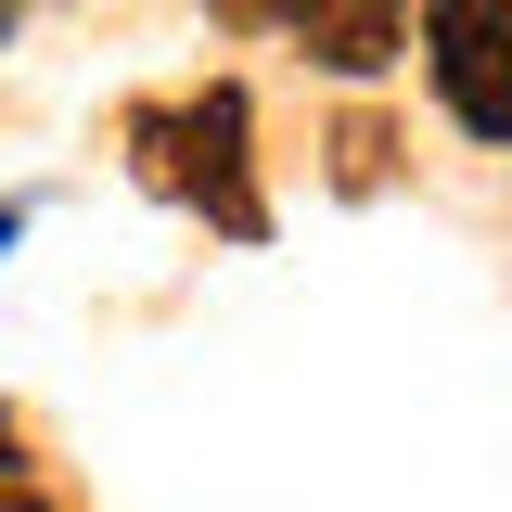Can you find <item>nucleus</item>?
<instances>
[{"label":"nucleus","instance_id":"f03ea898","mask_svg":"<svg viewBox=\"0 0 512 512\" xmlns=\"http://www.w3.org/2000/svg\"><path fill=\"white\" fill-rule=\"evenodd\" d=\"M423 64L474 141H512V0H423Z\"/></svg>","mask_w":512,"mask_h":512},{"label":"nucleus","instance_id":"0eeeda50","mask_svg":"<svg viewBox=\"0 0 512 512\" xmlns=\"http://www.w3.org/2000/svg\"><path fill=\"white\" fill-rule=\"evenodd\" d=\"M13 448H26V436H13V410H0V474H13Z\"/></svg>","mask_w":512,"mask_h":512},{"label":"nucleus","instance_id":"f257e3e1","mask_svg":"<svg viewBox=\"0 0 512 512\" xmlns=\"http://www.w3.org/2000/svg\"><path fill=\"white\" fill-rule=\"evenodd\" d=\"M256 103L218 77V90H192V103H141L128 116V154H141V180L180 192V205H205V231H231V244H256L269 231V192H256Z\"/></svg>","mask_w":512,"mask_h":512},{"label":"nucleus","instance_id":"39448f33","mask_svg":"<svg viewBox=\"0 0 512 512\" xmlns=\"http://www.w3.org/2000/svg\"><path fill=\"white\" fill-rule=\"evenodd\" d=\"M13 244H26V205H0V256H13Z\"/></svg>","mask_w":512,"mask_h":512},{"label":"nucleus","instance_id":"6e6552de","mask_svg":"<svg viewBox=\"0 0 512 512\" xmlns=\"http://www.w3.org/2000/svg\"><path fill=\"white\" fill-rule=\"evenodd\" d=\"M13 13H26V0H0V39H13Z\"/></svg>","mask_w":512,"mask_h":512},{"label":"nucleus","instance_id":"423d86ee","mask_svg":"<svg viewBox=\"0 0 512 512\" xmlns=\"http://www.w3.org/2000/svg\"><path fill=\"white\" fill-rule=\"evenodd\" d=\"M0 512H52V500H26V487H13V474H0Z\"/></svg>","mask_w":512,"mask_h":512},{"label":"nucleus","instance_id":"7ed1b4c3","mask_svg":"<svg viewBox=\"0 0 512 512\" xmlns=\"http://www.w3.org/2000/svg\"><path fill=\"white\" fill-rule=\"evenodd\" d=\"M295 39H308L333 77H384V64L410 52V0H308Z\"/></svg>","mask_w":512,"mask_h":512},{"label":"nucleus","instance_id":"20e7f679","mask_svg":"<svg viewBox=\"0 0 512 512\" xmlns=\"http://www.w3.org/2000/svg\"><path fill=\"white\" fill-rule=\"evenodd\" d=\"M218 13H231V26H295L308 0H218Z\"/></svg>","mask_w":512,"mask_h":512}]
</instances>
